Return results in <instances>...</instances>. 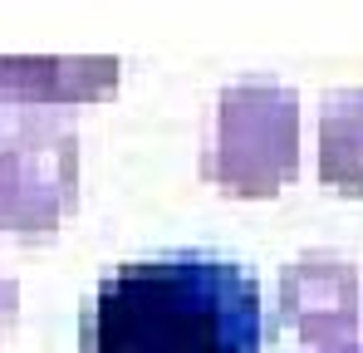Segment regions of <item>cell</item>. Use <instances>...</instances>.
Instances as JSON below:
<instances>
[{"label":"cell","instance_id":"1","mask_svg":"<svg viewBox=\"0 0 363 353\" xmlns=\"http://www.w3.org/2000/svg\"><path fill=\"white\" fill-rule=\"evenodd\" d=\"M260 344L255 275L196 250L108 270L79 314L84 353H260Z\"/></svg>","mask_w":363,"mask_h":353},{"label":"cell","instance_id":"2","mask_svg":"<svg viewBox=\"0 0 363 353\" xmlns=\"http://www.w3.org/2000/svg\"><path fill=\"white\" fill-rule=\"evenodd\" d=\"M300 167V99L285 84L241 79L221 89L201 172L231 196H275Z\"/></svg>","mask_w":363,"mask_h":353},{"label":"cell","instance_id":"3","mask_svg":"<svg viewBox=\"0 0 363 353\" xmlns=\"http://www.w3.org/2000/svg\"><path fill=\"white\" fill-rule=\"evenodd\" d=\"M79 201V133L55 108H15V226L55 231Z\"/></svg>","mask_w":363,"mask_h":353},{"label":"cell","instance_id":"4","mask_svg":"<svg viewBox=\"0 0 363 353\" xmlns=\"http://www.w3.org/2000/svg\"><path fill=\"white\" fill-rule=\"evenodd\" d=\"M280 314L304 344L359 339V270L339 255H304L280 270Z\"/></svg>","mask_w":363,"mask_h":353},{"label":"cell","instance_id":"5","mask_svg":"<svg viewBox=\"0 0 363 353\" xmlns=\"http://www.w3.org/2000/svg\"><path fill=\"white\" fill-rule=\"evenodd\" d=\"M118 89V59H0L5 108H69L108 99Z\"/></svg>","mask_w":363,"mask_h":353},{"label":"cell","instance_id":"6","mask_svg":"<svg viewBox=\"0 0 363 353\" xmlns=\"http://www.w3.org/2000/svg\"><path fill=\"white\" fill-rule=\"evenodd\" d=\"M319 176L363 196V89H344L319 108Z\"/></svg>","mask_w":363,"mask_h":353},{"label":"cell","instance_id":"7","mask_svg":"<svg viewBox=\"0 0 363 353\" xmlns=\"http://www.w3.org/2000/svg\"><path fill=\"white\" fill-rule=\"evenodd\" d=\"M15 314H20V290H15V280L0 275V334L15 324Z\"/></svg>","mask_w":363,"mask_h":353},{"label":"cell","instance_id":"8","mask_svg":"<svg viewBox=\"0 0 363 353\" xmlns=\"http://www.w3.org/2000/svg\"><path fill=\"white\" fill-rule=\"evenodd\" d=\"M304 353H363V339H334V344H304Z\"/></svg>","mask_w":363,"mask_h":353}]
</instances>
